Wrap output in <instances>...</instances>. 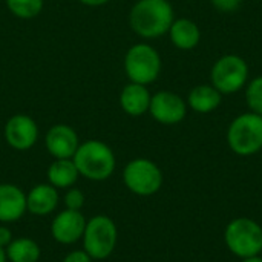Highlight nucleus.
Wrapping results in <instances>:
<instances>
[{
  "mask_svg": "<svg viewBox=\"0 0 262 262\" xmlns=\"http://www.w3.org/2000/svg\"><path fill=\"white\" fill-rule=\"evenodd\" d=\"M118 241V229L114 220L107 215H95L86 221V227L81 236L83 250L94 261L107 259Z\"/></svg>",
  "mask_w": 262,
  "mask_h": 262,
  "instance_id": "5",
  "label": "nucleus"
},
{
  "mask_svg": "<svg viewBox=\"0 0 262 262\" xmlns=\"http://www.w3.org/2000/svg\"><path fill=\"white\" fill-rule=\"evenodd\" d=\"M80 177L89 181L109 180L117 167V158L112 147L100 140H86L80 143L72 157Z\"/></svg>",
  "mask_w": 262,
  "mask_h": 262,
  "instance_id": "2",
  "label": "nucleus"
},
{
  "mask_svg": "<svg viewBox=\"0 0 262 262\" xmlns=\"http://www.w3.org/2000/svg\"><path fill=\"white\" fill-rule=\"evenodd\" d=\"M46 178H48V183L54 186L55 189L66 190L75 186V183L80 178V173L72 158L54 160L46 170Z\"/></svg>",
  "mask_w": 262,
  "mask_h": 262,
  "instance_id": "18",
  "label": "nucleus"
},
{
  "mask_svg": "<svg viewBox=\"0 0 262 262\" xmlns=\"http://www.w3.org/2000/svg\"><path fill=\"white\" fill-rule=\"evenodd\" d=\"M12 239H14L12 230L6 224H0V247L6 249Z\"/></svg>",
  "mask_w": 262,
  "mask_h": 262,
  "instance_id": "25",
  "label": "nucleus"
},
{
  "mask_svg": "<svg viewBox=\"0 0 262 262\" xmlns=\"http://www.w3.org/2000/svg\"><path fill=\"white\" fill-rule=\"evenodd\" d=\"M6 144L18 152L29 150L38 141L40 129L37 121L26 114H15L9 117L3 129Z\"/></svg>",
  "mask_w": 262,
  "mask_h": 262,
  "instance_id": "10",
  "label": "nucleus"
},
{
  "mask_svg": "<svg viewBox=\"0 0 262 262\" xmlns=\"http://www.w3.org/2000/svg\"><path fill=\"white\" fill-rule=\"evenodd\" d=\"M246 103L250 112L262 115V75L246 84Z\"/></svg>",
  "mask_w": 262,
  "mask_h": 262,
  "instance_id": "21",
  "label": "nucleus"
},
{
  "mask_svg": "<svg viewBox=\"0 0 262 262\" xmlns=\"http://www.w3.org/2000/svg\"><path fill=\"white\" fill-rule=\"evenodd\" d=\"M212 6L223 14H233L241 8L243 0H210Z\"/></svg>",
  "mask_w": 262,
  "mask_h": 262,
  "instance_id": "23",
  "label": "nucleus"
},
{
  "mask_svg": "<svg viewBox=\"0 0 262 262\" xmlns=\"http://www.w3.org/2000/svg\"><path fill=\"white\" fill-rule=\"evenodd\" d=\"M60 203V192L49 183H40L26 193V207L31 215L48 216L55 212Z\"/></svg>",
  "mask_w": 262,
  "mask_h": 262,
  "instance_id": "14",
  "label": "nucleus"
},
{
  "mask_svg": "<svg viewBox=\"0 0 262 262\" xmlns=\"http://www.w3.org/2000/svg\"><path fill=\"white\" fill-rule=\"evenodd\" d=\"M0 262H8V258H6V252L3 247H0Z\"/></svg>",
  "mask_w": 262,
  "mask_h": 262,
  "instance_id": "28",
  "label": "nucleus"
},
{
  "mask_svg": "<svg viewBox=\"0 0 262 262\" xmlns=\"http://www.w3.org/2000/svg\"><path fill=\"white\" fill-rule=\"evenodd\" d=\"M175 20L169 0H137L129 11L130 29L144 40H155L167 34Z\"/></svg>",
  "mask_w": 262,
  "mask_h": 262,
  "instance_id": "1",
  "label": "nucleus"
},
{
  "mask_svg": "<svg viewBox=\"0 0 262 262\" xmlns=\"http://www.w3.org/2000/svg\"><path fill=\"white\" fill-rule=\"evenodd\" d=\"M26 212L25 190L11 183H0V224L17 223Z\"/></svg>",
  "mask_w": 262,
  "mask_h": 262,
  "instance_id": "13",
  "label": "nucleus"
},
{
  "mask_svg": "<svg viewBox=\"0 0 262 262\" xmlns=\"http://www.w3.org/2000/svg\"><path fill=\"white\" fill-rule=\"evenodd\" d=\"M227 249L238 258L246 259L262 253V227L250 218L230 221L224 232Z\"/></svg>",
  "mask_w": 262,
  "mask_h": 262,
  "instance_id": "6",
  "label": "nucleus"
},
{
  "mask_svg": "<svg viewBox=\"0 0 262 262\" xmlns=\"http://www.w3.org/2000/svg\"><path fill=\"white\" fill-rule=\"evenodd\" d=\"M86 196L83 193L81 189L77 187H71L66 189V193L63 196V203H64V209H71V210H81L84 206Z\"/></svg>",
  "mask_w": 262,
  "mask_h": 262,
  "instance_id": "22",
  "label": "nucleus"
},
{
  "mask_svg": "<svg viewBox=\"0 0 262 262\" xmlns=\"http://www.w3.org/2000/svg\"><path fill=\"white\" fill-rule=\"evenodd\" d=\"M8 262H38L41 249L37 241L28 236L14 238L5 249Z\"/></svg>",
  "mask_w": 262,
  "mask_h": 262,
  "instance_id": "19",
  "label": "nucleus"
},
{
  "mask_svg": "<svg viewBox=\"0 0 262 262\" xmlns=\"http://www.w3.org/2000/svg\"><path fill=\"white\" fill-rule=\"evenodd\" d=\"M150 98H152V94L147 89V86L129 81L126 86H123L120 97H118V103H120L121 111L126 115L141 117L149 112Z\"/></svg>",
  "mask_w": 262,
  "mask_h": 262,
  "instance_id": "15",
  "label": "nucleus"
},
{
  "mask_svg": "<svg viewBox=\"0 0 262 262\" xmlns=\"http://www.w3.org/2000/svg\"><path fill=\"white\" fill-rule=\"evenodd\" d=\"M163 172L149 158H134L123 170V183L129 192L138 196H152L163 186Z\"/></svg>",
  "mask_w": 262,
  "mask_h": 262,
  "instance_id": "8",
  "label": "nucleus"
},
{
  "mask_svg": "<svg viewBox=\"0 0 262 262\" xmlns=\"http://www.w3.org/2000/svg\"><path fill=\"white\" fill-rule=\"evenodd\" d=\"M261 255H262V253H261Z\"/></svg>",
  "mask_w": 262,
  "mask_h": 262,
  "instance_id": "29",
  "label": "nucleus"
},
{
  "mask_svg": "<svg viewBox=\"0 0 262 262\" xmlns=\"http://www.w3.org/2000/svg\"><path fill=\"white\" fill-rule=\"evenodd\" d=\"M221 101H223V94L210 83L198 84L193 89H190L187 100H186L187 107L203 115L215 112L220 107Z\"/></svg>",
  "mask_w": 262,
  "mask_h": 262,
  "instance_id": "17",
  "label": "nucleus"
},
{
  "mask_svg": "<svg viewBox=\"0 0 262 262\" xmlns=\"http://www.w3.org/2000/svg\"><path fill=\"white\" fill-rule=\"evenodd\" d=\"M86 221L88 220L81 210L64 209L54 216L51 223V235L55 243L61 246H72L81 241Z\"/></svg>",
  "mask_w": 262,
  "mask_h": 262,
  "instance_id": "11",
  "label": "nucleus"
},
{
  "mask_svg": "<svg viewBox=\"0 0 262 262\" xmlns=\"http://www.w3.org/2000/svg\"><path fill=\"white\" fill-rule=\"evenodd\" d=\"M8 11L21 20H31L41 14L45 0H5Z\"/></svg>",
  "mask_w": 262,
  "mask_h": 262,
  "instance_id": "20",
  "label": "nucleus"
},
{
  "mask_svg": "<svg viewBox=\"0 0 262 262\" xmlns=\"http://www.w3.org/2000/svg\"><path fill=\"white\" fill-rule=\"evenodd\" d=\"M81 5H84V6H89V8H98V6H104V5H107L109 2H112V0H78Z\"/></svg>",
  "mask_w": 262,
  "mask_h": 262,
  "instance_id": "26",
  "label": "nucleus"
},
{
  "mask_svg": "<svg viewBox=\"0 0 262 262\" xmlns=\"http://www.w3.org/2000/svg\"><path fill=\"white\" fill-rule=\"evenodd\" d=\"M167 34H169L172 45L180 51H192L201 41L200 26L196 25V21H193L187 17L175 18L173 23L170 25Z\"/></svg>",
  "mask_w": 262,
  "mask_h": 262,
  "instance_id": "16",
  "label": "nucleus"
},
{
  "mask_svg": "<svg viewBox=\"0 0 262 262\" xmlns=\"http://www.w3.org/2000/svg\"><path fill=\"white\" fill-rule=\"evenodd\" d=\"M124 74L132 83L149 86L158 80L163 68L160 52L149 43L140 41L132 45L123 58Z\"/></svg>",
  "mask_w": 262,
  "mask_h": 262,
  "instance_id": "3",
  "label": "nucleus"
},
{
  "mask_svg": "<svg viewBox=\"0 0 262 262\" xmlns=\"http://www.w3.org/2000/svg\"><path fill=\"white\" fill-rule=\"evenodd\" d=\"M227 144L239 157H252L262 150V115L244 112L227 127Z\"/></svg>",
  "mask_w": 262,
  "mask_h": 262,
  "instance_id": "4",
  "label": "nucleus"
},
{
  "mask_svg": "<svg viewBox=\"0 0 262 262\" xmlns=\"http://www.w3.org/2000/svg\"><path fill=\"white\" fill-rule=\"evenodd\" d=\"M243 262H262V256L261 255H258V256H250V258L243 259Z\"/></svg>",
  "mask_w": 262,
  "mask_h": 262,
  "instance_id": "27",
  "label": "nucleus"
},
{
  "mask_svg": "<svg viewBox=\"0 0 262 262\" xmlns=\"http://www.w3.org/2000/svg\"><path fill=\"white\" fill-rule=\"evenodd\" d=\"M249 64L236 54H226L220 57L210 69V84L223 95L239 92L249 83Z\"/></svg>",
  "mask_w": 262,
  "mask_h": 262,
  "instance_id": "7",
  "label": "nucleus"
},
{
  "mask_svg": "<svg viewBox=\"0 0 262 262\" xmlns=\"http://www.w3.org/2000/svg\"><path fill=\"white\" fill-rule=\"evenodd\" d=\"M80 146L77 130L64 123H57L45 134V147L54 160L72 158Z\"/></svg>",
  "mask_w": 262,
  "mask_h": 262,
  "instance_id": "12",
  "label": "nucleus"
},
{
  "mask_svg": "<svg viewBox=\"0 0 262 262\" xmlns=\"http://www.w3.org/2000/svg\"><path fill=\"white\" fill-rule=\"evenodd\" d=\"M186 100L172 91H158L152 94L149 114L163 126H175L181 123L187 115Z\"/></svg>",
  "mask_w": 262,
  "mask_h": 262,
  "instance_id": "9",
  "label": "nucleus"
},
{
  "mask_svg": "<svg viewBox=\"0 0 262 262\" xmlns=\"http://www.w3.org/2000/svg\"><path fill=\"white\" fill-rule=\"evenodd\" d=\"M94 259L81 249V250H74V252H69L64 258L63 262H92Z\"/></svg>",
  "mask_w": 262,
  "mask_h": 262,
  "instance_id": "24",
  "label": "nucleus"
}]
</instances>
